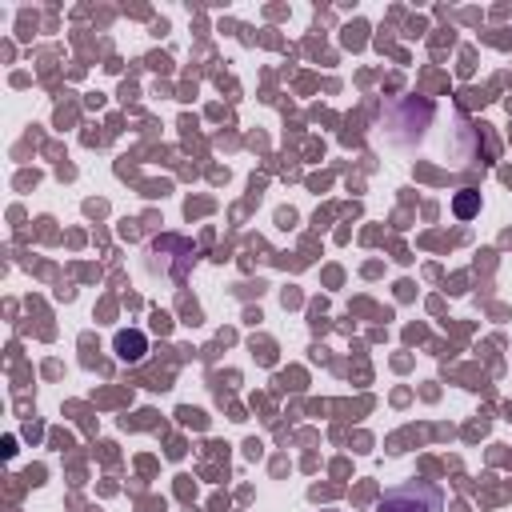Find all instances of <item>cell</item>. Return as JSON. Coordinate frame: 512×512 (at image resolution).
Returning a JSON list of instances; mask_svg holds the SVG:
<instances>
[{
    "instance_id": "cell-1",
    "label": "cell",
    "mask_w": 512,
    "mask_h": 512,
    "mask_svg": "<svg viewBox=\"0 0 512 512\" xmlns=\"http://www.w3.org/2000/svg\"><path fill=\"white\" fill-rule=\"evenodd\" d=\"M380 512H444V492L428 480H408L384 492Z\"/></svg>"
},
{
    "instance_id": "cell-2",
    "label": "cell",
    "mask_w": 512,
    "mask_h": 512,
    "mask_svg": "<svg viewBox=\"0 0 512 512\" xmlns=\"http://www.w3.org/2000/svg\"><path fill=\"white\" fill-rule=\"evenodd\" d=\"M112 352H116L124 364H140V360H144V352H148V336H144L140 328H124V332H116Z\"/></svg>"
},
{
    "instance_id": "cell-3",
    "label": "cell",
    "mask_w": 512,
    "mask_h": 512,
    "mask_svg": "<svg viewBox=\"0 0 512 512\" xmlns=\"http://www.w3.org/2000/svg\"><path fill=\"white\" fill-rule=\"evenodd\" d=\"M452 212H456L460 220H468V216H476V212H480V192H472V188H464V192H456V200H452Z\"/></svg>"
}]
</instances>
